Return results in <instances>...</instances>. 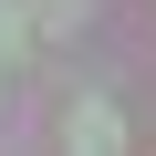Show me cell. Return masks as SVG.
Here are the masks:
<instances>
[{"instance_id":"7a4b0ae2","label":"cell","mask_w":156,"mask_h":156,"mask_svg":"<svg viewBox=\"0 0 156 156\" xmlns=\"http://www.w3.org/2000/svg\"><path fill=\"white\" fill-rule=\"evenodd\" d=\"M31 21H42V31H73V21H83V0H31Z\"/></svg>"},{"instance_id":"6da1fadb","label":"cell","mask_w":156,"mask_h":156,"mask_svg":"<svg viewBox=\"0 0 156 156\" xmlns=\"http://www.w3.org/2000/svg\"><path fill=\"white\" fill-rule=\"evenodd\" d=\"M62 156H125V115H115L104 94H73V115H62Z\"/></svg>"}]
</instances>
